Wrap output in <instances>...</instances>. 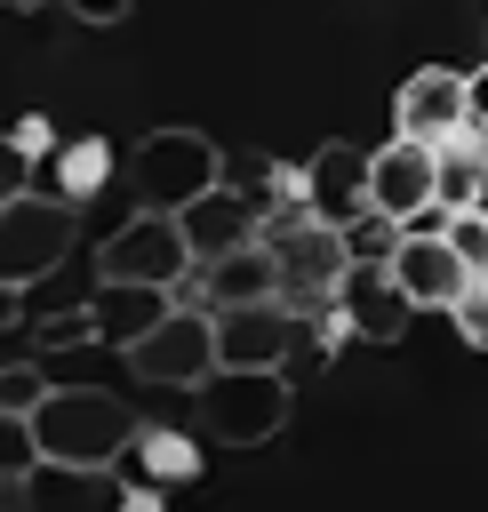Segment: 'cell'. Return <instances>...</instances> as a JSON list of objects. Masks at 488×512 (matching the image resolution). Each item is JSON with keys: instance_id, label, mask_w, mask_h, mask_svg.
Segmentation results:
<instances>
[{"instance_id": "277c9868", "label": "cell", "mask_w": 488, "mask_h": 512, "mask_svg": "<svg viewBox=\"0 0 488 512\" xmlns=\"http://www.w3.org/2000/svg\"><path fill=\"white\" fill-rule=\"evenodd\" d=\"M288 424V376L280 368H216L200 384V432L224 448H264Z\"/></svg>"}, {"instance_id": "ffe728a7", "label": "cell", "mask_w": 488, "mask_h": 512, "mask_svg": "<svg viewBox=\"0 0 488 512\" xmlns=\"http://www.w3.org/2000/svg\"><path fill=\"white\" fill-rule=\"evenodd\" d=\"M48 392H56V384L40 376V360H8V368H0V416H32Z\"/></svg>"}, {"instance_id": "cb8c5ba5", "label": "cell", "mask_w": 488, "mask_h": 512, "mask_svg": "<svg viewBox=\"0 0 488 512\" xmlns=\"http://www.w3.org/2000/svg\"><path fill=\"white\" fill-rule=\"evenodd\" d=\"M472 120L488 128V64H472Z\"/></svg>"}, {"instance_id": "44dd1931", "label": "cell", "mask_w": 488, "mask_h": 512, "mask_svg": "<svg viewBox=\"0 0 488 512\" xmlns=\"http://www.w3.org/2000/svg\"><path fill=\"white\" fill-rule=\"evenodd\" d=\"M136 456H144L160 480H192V464H200L184 432H136Z\"/></svg>"}, {"instance_id": "4fadbf2b", "label": "cell", "mask_w": 488, "mask_h": 512, "mask_svg": "<svg viewBox=\"0 0 488 512\" xmlns=\"http://www.w3.org/2000/svg\"><path fill=\"white\" fill-rule=\"evenodd\" d=\"M368 160H376V152H360V144H320V152L304 160V200H312V216L352 224V216L368 208Z\"/></svg>"}, {"instance_id": "2e32d148", "label": "cell", "mask_w": 488, "mask_h": 512, "mask_svg": "<svg viewBox=\"0 0 488 512\" xmlns=\"http://www.w3.org/2000/svg\"><path fill=\"white\" fill-rule=\"evenodd\" d=\"M256 224H264V208L240 200L232 184H208V192L184 208V232H192V256H200V264L224 256V248H240V240H256Z\"/></svg>"}, {"instance_id": "8fae6325", "label": "cell", "mask_w": 488, "mask_h": 512, "mask_svg": "<svg viewBox=\"0 0 488 512\" xmlns=\"http://www.w3.org/2000/svg\"><path fill=\"white\" fill-rule=\"evenodd\" d=\"M392 120H400V136H424V144L456 136V128L472 120V72H456V64H416V72L400 80V96H392Z\"/></svg>"}, {"instance_id": "ba28073f", "label": "cell", "mask_w": 488, "mask_h": 512, "mask_svg": "<svg viewBox=\"0 0 488 512\" xmlns=\"http://www.w3.org/2000/svg\"><path fill=\"white\" fill-rule=\"evenodd\" d=\"M272 248H280V296H288L296 312H312V304H336V280L352 272L344 224H328V216H304V224H296V232H280Z\"/></svg>"}, {"instance_id": "ac0fdd59", "label": "cell", "mask_w": 488, "mask_h": 512, "mask_svg": "<svg viewBox=\"0 0 488 512\" xmlns=\"http://www.w3.org/2000/svg\"><path fill=\"white\" fill-rule=\"evenodd\" d=\"M104 176H112V144H104V136H72V144L48 152V176H40V184L64 192V200H96Z\"/></svg>"}, {"instance_id": "7402d4cb", "label": "cell", "mask_w": 488, "mask_h": 512, "mask_svg": "<svg viewBox=\"0 0 488 512\" xmlns=\"http://www.w3.org/2000/svg\"><path fill=\"white\" fill-rule=\"evenodd\" d=\"M448 320L464 328V344H472V352H488V280H472V288H464V304H456Z\"/></svg>"}, {"instance_id": "5b68a950", "label": "cell", "mask_w": 488, "mask_h": 512, "mask_svg": "<svg viewBox=\"0 0 488 512\" xmlns=\"http://www.w3.org/2000/svg\"><path fill=\"white\" fill-rule=\"evenodd\" d=\"M120 360H128V376H144V384H160V392H200V384L224 368L216 304H208V312H176V304H168V320H160V328H144Z\"/></svg>"}, {"instance_id": "d4e9b609", "label": "cell", "mask_w": 488, "mask_h": 512, "mask_svg": "<svg viewBox=\"0 0 488 512\" xmlns=\"http://www.w3.org/2000/svg\"><path fill=\"white\" fill-rule=\"evenodd\" d=\"M8 8H40V0H8Z\"/></svg>"}, {"instance_id": "d6986e66", "label": "cell", "mask_w": 488, "mask_h": 512, "mask_svg": "<svg viewBox=\"0 0 488 512\" xmlns=\"http://www.w3.org/2000/svg\"><path fill=\"white\" fill-rule=\"evenodd\" d=\"M408 240V224L400 216H384V208H360L352 224H344V248H352V264H392V248Z\"/></svg>"}, {"instance_id": "6da1fadb", "label": "cell", "mask_w": 488, "mask_h": 512, "mask_svg": "<svg viewBox=\"0 0 488 512\" xmlns=\"http://www.w3.org/2000/svg\"><path fill=\"white\" fill-rule=\"evenodd\" d=\"M32 432H40V456L48 464H72V472H112L120 456H136V416L120 408V392L104 384H56L40 408H32Z\"/></svg>"}, {"instance_id": "8992f818", "label": "cell", "mask_w": 488, "mask_h": 512, "mask_svg": "<svg viewBox=\"0 0 488 512\" xmlns=\"http://www.w3.org/2000/svg\"><path fill=\"white\" fill-rule=\"evenodd\" d=\"M184 272H200L192 256V232L176 208H136L104 248H96V280H152V288H176Z\"/></svg>"}, {"instance_id": "9c48e42d", "label": "cell", "mask_w": 488, "mask_h": 512, "mask_svg": "<svg viewBox=\"0 0 488 512\" xmlns=\"http://www.w3.org/2000/svg\"><path fill=\"white\" fill-rule=\"evenodd\" d=\"M392 272H400V288L416 296V312H456L464 288H472V264H464V248L448 240V224H408V240L392 248Z\"/></svg>"}, {"instance_id": "30bf717a", "label": "cell", "mask_w": 488, "mask_h": 512, "mask_svg": "<svg viewBox=\"0 0 488 512\" xmlns=\"http://www.w3.org/2000/svg\"><path fill=\"white\" fill-rule=\"evenodd\" d=\"M408 320H416V296L400 288L392 264H352V272L336 280V328H344V336H360V344H400Z\"/></svg>"}, {"instance_id": "e0dca14e", "label": "cell", "mask_w": 488, "mask_h": 512, "mask_svg": "<svg viewBox=\"0 0 488 512\" xmlns=\"http://www.w3.org/2000/svg\"><path fill=\"white\" fill-rule=\"evenodd\" d=\"M488 200V128L464 120L456 136H440V208H480Z\"/></svg>"}, {"instance_id": "7a4b0ae2", "label": "cell", "mask_w": 488, "mask_h": 512, "mask_svg": "<svg viewBox=\"0 0 488 512\" xmlns=\"http://www.w3.org/2000/svg\"><path fill=\"white\" fill-rule=\"evenodd\" d=\"M72 248H80V200H64V192H48V184L0 192V288L48 280Z\"/></svg>"}, {"instance_id": "7c38bea8", "label": "cell", "mask_w": 488, "mask_h": 512, "mask_svg": "<svg viewBox=\"0 0 488 512\" xmlns=\"http://www.w3.org/2000/svg\"><path fill=\"white\" fill-rule=\"evenodd\" d=\"M296 336H304V328H296V304H288V296L224 304V312H216V344H224L232 368H288Z\"/></svg>"}, {"instance_id": "52a82bcc", "label": "cell", "mask_w": 488, "mask_h": 512, "mask_svg": "<svg viewBox=\"0 0 488 512\" xmlns=\"http://www.w3.org/2000/svg\"><path fill=\"white\" fill-rule=\"evenodd\" d=\"M368 208H384L400 224H424L440 208V144H424V136L376 144V160H368Z\"/></svg>"}, {"instance_id": "5bb4252c", "label": "cell", "mask_w": 488, "mask_h": 512, "mask_svg": "<svg viewBox=\"0 0 488 512\" xmlns=\"http://www.w3.org/2000/svg\"><path fill=\"white\" fill-rule=\"evenodd\" d=\"M200 296H208L216 312H224V304H264V296H280V248L256 232V240L208 256V264H200Z\"/></svg>"}, {"instance_id": "3957f363", "label": "cell", "mask_w": 488, "mask_h": 512, "mask_svg": "<svg viewBox=\"0 0 488 512\" xmlns=\"http://www.w3.org/2000/svg\"><path fill=\"white\" fill-rule=\"evenodd\" d=\"M208 184H224V152L200 128H152V136H136V152H128L136 208H176L184 216Z\"/></svg>"}, {"instance_id": "9a60e30c", "label": "cell", "mask_w": 488, "mask_h": 512, "mask_svg": "<svg viewBox=\"0 0 488 512\" xmlns=\"http://www.w3.org/2000/svg\"><path fill=\"white\" fill-rule=\"evenodd\" d=\"M168 296H176V288H152V280H96V296H88L96 344L128 352L144 328H160V320H168Z\"/></svg>"}, {"instance_id": "603a6c76", "label": "cell", "mask_w": 488, "mask_h": 512, "mask_svg": "<svg viewBox=\"0 0 488 512\" xmlns=\"http://www.w3.org/2000/svg\"><path fill=\"white\" fill-rule=\"evenodd\" d=\"M64 8H72L80 24H120V16H128L136 0H64Z\"/></svg>"}]
</instances>
